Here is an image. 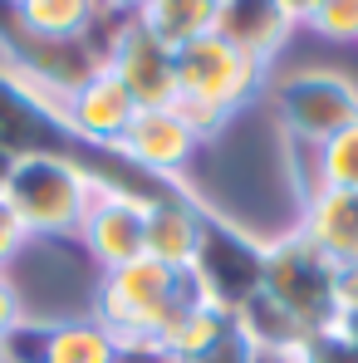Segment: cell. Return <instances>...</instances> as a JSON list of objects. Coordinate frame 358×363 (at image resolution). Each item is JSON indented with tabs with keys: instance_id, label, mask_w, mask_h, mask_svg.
<instances>
[{
	"instance_id": "6da1fadb",
	"label": "cell",
	"mask_w": 358,
	"mask_h": 363,
	"mask_svg": "<svg viewBox=\"0 0 358 363\" xmlns=\"http://www.w3.org/2000/svg\"><path fill=\"white\" fill-rule=\"evenodd\" d=\"M196 304L211 300L201 295L191 270H172V265H157L152 255H142L133 265L104 270L99 295H94V319L113 334L123 359H157L162 334Z\"/></svg>"
},
{
	"instance_id": "7a4b0ae2",
	"label": "cell",
	"mask_w": 358,
	"mask_h": 363,
	"mask_svg": "<svg viewBox=\"0 0 358 363\" xmlns=\"http://www.w3.org/2000/svg\"><path fill=\"white\" fill-rule=\"evenodd\" d=\"M260 89H265V64L245 60L216 35L177 50V113L191 123L201 143L216 138Z\"/></svg>"
},
{
	"instance_id": "3957f363",
	"label": "cell",
	"mask_w": 358,
	"mask_h": 363,
	"mask_svg": "<svg viewBox=\"0 0 358 363\" xmlns=\"http://www.w3.org/2000/svg\"><path fill=\"white\" fill-rule=\"evenodd\" d=\"M94 196H99V182L89 177V167L79 157H60V152L20 157L5 182V201L25 221L30 241L35 236H50V241L79 236Z\"/></svg>"
},
{
	"instance_id": "277c9868",
	"label": "cell",
	"mask_w": 358,
	"mask_h": 363,
	"mask_svg": "<svg viewBox=\"0 0 358 363\" xmlns=\"http://www.w3.org/2000/svg\"><path fill=\"white\" fill-rule=\"evenodd\" d=\"M260 290L295 319L304 334H324L339 324V265L304 231H285L265 241V280Z\"/></svg>"
},
{
	"instance_id": "5b68a950",
	"label": "cell",
	"mask_w": 358,
	"mask_h": 363,
	"mask_svg": "<svg viewBox=\"0 0 358 363\" xmlns=\"http://www.w3.org/2000/svg\"><path fill=\"white\" fill-rule=\"evenodd\" d=\"M0 64L64 108L104 69V50L94 40H45L20 25L10 0H0Z\"/></svg>"
},
{
	"instance_id": "8992f818",
	"label": "cell",
	"mask_w": 358,
	"mask_h": 363,
	"mask_svg": "<svg viewBox=\"0 0 358 363\" xmlns=\"http://www.w3.org/2000/svg\"><path fill=\"white\" fill-rule=\"evenodd\" d=\"M270 108L295 147L319 152L329 138L358 123V84L334 69H299L270 89Z\"/></svg>"
},
{
	"instance_id": "52a82bcc",
	"label": "cell",
	"mask_w": 358,
	"mask_h": 363,
	"mask_svg": "<svg viewBox=\"0 0 358 363\" xmlns=\"http://www.w3.org/2000/svg\"><path fill=\"white\" fill-rule=\"evenodd\" d=\"M94 45L104 50V69L133 94L138 108L177 104V55L138 15H113L108 10L94 30Z\"/></svg>"
},
{
	"instance_id": "ba28073f",
	"label": "cell",
	"mask_w": 358,
	"mask_h": 363,
	"mask_svg": "<svg viewBox=\"0 0 358 363\" xmlns=\"http://www.w3.org/2000/svg\"><path fill=\"white\" fill-rule=\"evenodd\" d=\"M191 275H196L201 295L216 304V309L236 314L250 295H260V280H265V241H255L245 226H236L231 216H221V211L206 206Z\"/></svg>"
},
{
	"instance_id": "9c48e42d",
	"label": "cell",
	"mask_w": 358,
	"mask_h": 363,
	"mask_svg": "<svg viewBox=\"0 0 358 363\" xmlns=\"http://www.w3.org/2000/svg\"><path fill=\"white\" fill-rule=\"evenodd\" d=\"M0 152L15 162L35 157V152H60V157L84 162L94 147H84L74 138V128L55 99H45L40 89H30L20 74H10L0 64Z\"/></svg>"
},
{
	"instance_id": "30bf717a",
	"label": "cell",
	"mask_w": 358,
	"mask_h": 363,
	"mask_svg": "<svg viewBox=\"0 0 358 363\" xmlns=\"http://www.w3.org/2000/svg\"><path fill=\"white\" fill-rule=\"evenodd\" d=\"M5 363H123V349L89 314L55 324H15L5 334Z\"/></svg>"
},
{
	"instance_id": "8fae6325",
	"label": "cell",
	"mask_w": 358,
	"mask_h": 363,
	"mask_svg": "<svg viewBox=\"0 0 358 363\" xmlns=\"http://www.w3.org/2000/svg\"><path fill=\"white\" fill-rule=\"evenodd\" d=\"M79 241L104 270L142 260L147 255V196L99 186V196H94V206L79 226Z\"/></svg>"
},
{
	"instance_id": "7c38bea8",
	"label": "cell",
	"mask_w": 358,
	"mask_h": 363,
	"mask_svg": "<svg viewBox=\"0 0 358 363\" xmlns=\"http://www.w3.org/2000/svg\"><path fill=\"white\" fill-rule=\"evenodd\" d=\"M196 147H201V138L177 113V104H167V108H138V118L128 123V133L113 152L152 177H181V167L191 162Z\"/></svg>"
},
{
	"instance_id": "4fadbf2b",
	"label": "cell",
	"mask_w": 358,
	"mask_h": 363,
	"mask_svg": "<svg viewBox=\"0 0 358 363\" xmlns=\"http://www.w3.org/2000/svg\"><path fill=\"white\" fill-rule=\"evenodd\" d=\"M295 15L280 5V0H221L216 5V25H211V35L216 40H226L231 50H240L245 60L265 64L290 45V35H295Z\"/></svg>"
},
{
	"instance_id": "5bb4252c",
	"label": "cell",
	"mask_w": 358,
	"mask_h": 363,
	"mask_svg": "<svg viewBox=\"0 0 358 363\" xmlns=\"http://www.w3.org/2000/svg\"><path fill=\"white\" fill-rule=\"evenodd\" d=\"M64 118H69L74 138H79L84 147L113 152L123 143V133H128V123L138 118V104H133V94L123 89L108 69H99V74L64 104Z\"/></svg>"
},
{
	"instance_id": "9a60e30c",
	"label": "cell",
	"mask_w": 358,
	"mask_h": 363,
	"mask_svg": "<svg viewBox=\"0 0 358 363\" xmlns=\"http://www.w3.org/2000/svg\"><path fill=\"white\" fill-rule=\"evenodd\" d=\"M201 216H206V201L186 186H167L147 201V255L157 265H172V270H191L196 260V241H201Z\"/></svg>"
},
{
	"instance_id": "2e32d148",
	"label": "cell",
	"mask_w": 358,
	"mask_h": 363,
	"mask_svg": "<svg viewBox=\"0 0 358 363\" xmlns=\"http://www.w3.org/2000/svg\"><path fill=\"white\" fill-rule=\"evenodd\" d=\"M299 231L319 245L334 265H358V191H349V186L309 191Z\"/></svg>"
},
{
	"instance_id": "e0dca14e",
	"label": "cell",
	"mask_w": 358,
	"mask_h": 363,
	"mask_svg": "<svg viewBox=\"0 0 358 363\" xmlns=\"http://www.w3.org/2000/svg\"><path fill=\"white\" fill-rule=\"evenodd\" d=\"M20 25L45 40H94L99 20L108 15L104 0H10Z\"/></svg>"
},
{
	"instance_id": "ac0fdd59",
	"label": "cell",
	"mask_w": 358,
	"mask_h": 363,
	"mask_svg": "<svg viewBox=\"0 0 358 363\" xmlns=\"http://www.w3.org/2000/svg\"><path fill=\"white\" fill-rule=\"evenodd\" d=\"M138 20L177 55V50H186V45H196V40L211 35V25H216V0H152Z\"/></svg>"
},
{
	"instance_id": "d6986e66",
	"label": "cell",
	"mask_w": 358,
	"mask_h": 363,
	"mask_svg": "<svg viewBox=\"0 0 358 363\" xmlns=\"http://www.w3.org/2000/svg\"><path fill=\"white\" fill-rule=\"evenodd\" d=\"M314 177H319V186H349V191H358V123L344 128L339 138H329L314 152Z\"/></svg>"
},
{
	"instance_id": "ffe728a7",
	"label": "cell",
	"mask_w": 358,
	"mask_h": 363,
	"mask_svg": "<svg viewBox=\"0 0 358 363\" xmlns=\"http://www.w3.org/2000/svg\"><path fill=\"white\" fill-rule=\"evenodd\" d=\"M299 25H309V30L324 35V40L349 45V40H358V0H314Z\"/></svg>"
},
{
	"instance_id": "44dd1931",
	"label": "cell",
	"mask_w": 358,
	"mask_h": 363,
	"mask_svg": "<svg viewBox=\"0 0 358 363\" xmlns=\"http://www.w3.org/2000/svg\"><path fill=\"white\" fill-rule=\"evenodd\" d=\"M299 363H358V349L339 334V329H324V334H309L299 344Z\"/></svg>"
},
{
	"instance_id": "7402d4cb",
	"label": "cell",
	"mask_w": 358,
	"mask_h": 363,
	"mask_svg": "<svg viewBox=\"0 0 358 363\" xmlns=\"http://www.w3.org/2000/svg\"><path fill=\"white\" fill-rule=\"evenodd\" d=\"M25 245H30V231H25V221H20V216H15V206L0 196V270H5V265H10V260H15Z\"/></svg>"
},
{
	"instance_id": "603a6c76",
	"label": "cell",
	"mask_w": 358,
	"mask_h": 363,
	"mask_svg": "<svg viewBox=\"0 0 358 363\" xmlns=\"http://www.w3.org/2000/svg\"><path fill=\"white\" fill-rule=\"evenodd\" d=\"M181 363H255V349L245 344V334L231 329L221 344H211L206 354H196V359H181Z\"/></svg>"
},
{
	"instance_id": "cb8c5ba5",
	"label": "cell",
	"mask_w": 358,
	"mask_h": 363,
	"mask_svg": "<svg viewBox=\"0 0 358 363\" xmlns=\"http://www.w3.org/2000/svg\"><path fill=\"white\" fill-rule=\"evenodd\" d=\"M15 324H25V304H20V290H15V280L0 270V339H5Z\"/></svg>"
},
{
	"instance_id": "d4e9b609",
	"label": "cell",
	"mask_w": 358,
	"mask_h": 363,
	"mask_svg": "<svg viewBox=\"0 0 358 363\" xmlns=\"http://www.w3.org/2000/svg\"><path fill=\"white\" fill-rule=\"evenodd\" d=\"M334 329H339V334H344V339H349V344L358 349V304H354V309H344V314H339V324H334Z\"/></svg>"
},
{
	"instance_id": "484cf974",
	"label": "cell",
	"mask_w": 358,
	"mask_h": 363,
	"mask_svg": "<svg viewBox=\"0 0 358 363\" xmlns=\"http://www.w3.org/2000/svg\"><path fill=\"white\" fill-rule=\"evenodd\" d=\"M104 5H108L113 15H142V10H147L152 0H104Z\"/></svg>"
},
{
	"instance_id": "4316f807",
	"label": "cell",
	"mask_w": 358,
	"mask_h": 363,
	"mask_svg": "<svg viewBox=\"0 0 358 363\" xmlns=\"http://www.w3.org/2000/svg\"><path fill=\"white\" fill-rule=\"evenodd\" d=\"M280 5H285V10H290V15H295V20H304V15H309V5H314V0H280Z\"/></svg>"
},
{
	"instance_id": "83f0119b",
	"label": "cell",
	"mask_w": 358,
	"mask_h": 363,
	"mask_svg": "<svg viewBox=\"0 0 358 363\" xmlns=\"http://www.w3.org/2000/svg\"><path fill=\"white\" fill-rule=\"evenodd\" d=\"M10 167H15V157H5V152H0V196H5V182H10Z\"/></svg>"
},
{
	"instance_id": "f1b7e54d",
	"label": "cell",
	"mask_w": 358,
	"mask_h": 363,
	"mask_svg": "<svg viewBox=\"0 0 358 363\" xmlns=\"http://www.w3.org/2000/svg\"><path fill=\"white\" fill-rule=\"evenodd\" d=\"M123 363H162V359H123Z\"/></svg>"
},
{
	"instance_id": "f546056e",
	"label": "cell",
	"mask_w": 358,
	"mask_h": 363,
	"mask_svg": "<svg viewBox=\"0 0 358 363\" xmlns=\"http://www.w3.org/2000/svg\"><path fill=\"white\" fill-rule=\"evenodd\" d=\"M0 363H5V339H0Z\"/></svg>"
},
{
	"instance_id": "4dcf8cb0",
	"label": "cell",
	"mask_w": 358,
	"mask_h": 363,
	"mask_svg": "<svg viewBox=\"0 0 358 363\" xmlns=\"http://www.w3.org/2000/svg\"><path fill=\"white\" fill-rule=\"evenodd\" d=\"M216 5H221V0H216Z\"/></svg>"
}]
</instances>
